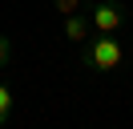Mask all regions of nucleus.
<instances>
[{"label":"nucleus","mask_w":133,"mask_h":129,"mask_svg":"<svg viewBox=\"0 0 133 129\" xmlns=\"http://www.w3.org/2000/svg\"><path fill=\"white\" fill-rule=\"evenodd\" d=\"M93 32L89 24V12H69L65 16V40H73V44H85V36Z\"/></svg>","instance_id":"7ed1b4c3"},{"label":"nucleus","mask_w":133,"mask_h":129,"mask_svg":"<svg viewBox=\"0 0 133 129\" xmlns=\"http://www.w3.org/2000/svg\"><path fill=\"white\" fill-rule=\"evenodd\" d=\"M8 117H12V89L0 81V129L8 125Z\"/></svg>","instance_id":"20e7f679"},{"label":"nucleus","mask_w":133,"mask_h":129,"mask_svg":"<svg viewBox=\"0 0 133 129\" xmlns=\"http://www.w3.org/2000/svg\"><path fill=\"white\" fill-rule=\"evenodd\" d=\"M125 61V48L113 32H97V36H85V48H81V64L93 73H113L121 69Z\"/></svg>","instance_id":"f257e3e1"},{"label":"nucleus","mask_w":133,"mask_h":129,"mask_svg":"<svg viewBox=\"0 0 133 129\" xmlns=\"http://www.w3.org/2000/svg\"><path fill=\"white\" fill-rule=\"evenodd\" d=\"M57 12L69 16V12H81V0H57Z\"/></svg>","instance_id":"423d86ee"},{"label":"nucleus","mask_w":133,"mask_h":129,"mask_svg":"<svg viewBox=\"0 0 133 129\" xmlns=\"http://www.w3.org/2000/svg\"><path fill=\"white\" fill-rule=\"evenodd\" d=\"M89 24H93V32H121L125 28V12L113 0H101V4L89 8Z\"/></svg>","instance_id":"f03ea898"},{"label":"nucleus","mask_w":133,"mask_h":129,"mask_svg":"<svg viewBox=\"0 0 133 129\" xmlns=\"http://www.w3.org/2000/svg\"><path fill=\"white\" fill-rule=\"evenodd\" d=\"M8 61H12V40L4 36V32H0V69H4Z\"/></svg>","instance_id":"39448f33"}]
</instances>
